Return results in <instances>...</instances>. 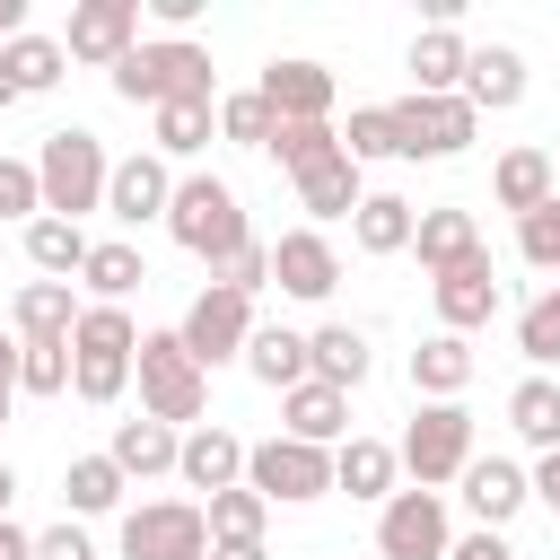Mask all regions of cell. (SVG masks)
<instances>
[{
  "instance_id": "obj_1",
  "label": "cell",
  "mask_w": 560,
  "mask_h": 560,
  "mask_svg": "<svg viewBox=\"0 0 560 560\" xmlns=\"http://www.w3.org/2000/svg\"><path fill=\"white\" fill-rule=\"evenodd\" d=\"M114 96L122 105H175V96H219V70L192 35H140L122 61H114Z\"/></svg>"
},
{
  "instance_id": "obj_2",
  "label": "cell",
  "mask_w": 560,
  "mask_h": 560,
  "mask_svg": "<svg viewBox=\"0 0 560 560\" xmlns=\"http://www.w3.org/2000/svg\"><path fill=\"white\" fill-rule=\"evenodd\" d=\"M105 175H114V158H105V140L96 131H79V122H61V131H44V149H35V192H44V219H88V210H105Z\"/></svg>"
},
{
  "instance_id": "obj_3",
  "label": "cell",
  "mask_w": 560,
  "mask_h": 560,
  "mask_svg": "<svg viewBox=\"0 0 560 560\" xmlns=\"http://www.w3.org/2000/svg\"><path fill=\"white\" fill-rule=\"evenodd\" d=\"M166 236H175L192 262H210V271H219V262H228V254H236L254 228H245V201H236V184L192 166V175H175V201H166Z\"/></svg>"
},
{
  "instance_id": "obj_4",
  "label": "cell",
  "mask_w": 560,
  "mask_h": 560,
  "mask_svg": "<svg viewBox=\"0 0 560 560\" xmlns=\"http://www.w3.org/2000/svg\"><path fill=\"white\" fill-rule=\"evenodd\" d=\"M131 350H140V324L131 306H79L70 324V394L79 402H122L131 394Z\"/></svg>"
},
{
  "instance_id": "obj_5",
  "label": "cell",
  "mask_w": 560,
  "mask_h": 560,
  "mask_svg": "<svg viewBox=\"0 0 560 560\" xmlns=\"http://www.w3.org/2000/svg\"><path fill=\"white\" fill-rule=\"evenodd\" d=\"M131 376H140V411H149V420H166V429H184V420H201V411H210V376L192 368V350H184L175 332H140Z\"/></svg>"
},
{
  "instance_id": "obj_6",
  "label": "cell",
  "mask_w": 560,
  "mask_h": 560,
  "mask_svg": "<svg viewBox=\"0 0 560 560\" xmlns=\"http://www.w3.org/2000/svg\"><path fill=\"white\" fill-rule=\"evenodd\" d=\"M472 455L481 446H472V411L464 402H420L411 429H402V446H394V464L411 472V490H446Z\"/></svg>"
},
{
  "instance_id": "obj_7",
  "label": "cell",
  "mask_w": 560,
  "mask_h": 560,
  "mask_svg": "<svg viewBox=\"0 0 560 560\" xmlns=\"http://www.w3.org/2000/svg\"><path fill=\"white\" fill-rule=\"evenodd\" d=\"M114 551L122 560H210V516H201V499H140V508H122Z\"/></svg>"
},
{
  "instance_id": "obj_8",
  "label": "cell",
  "mask_w": 560,
  "mask_h": 560,
  "mask_svg": "<svg viewBox=\"0 0 560 560\" xmlns=\"http://www.w3.org/2000/svg\"><path fill=\"white\" fill-rule=\"evenodd\" d=\"M245 490L262 508H306V499L332 490V455L298 446V438H262V446H245Z\"/></svg>"
},
{
  "instance_id": "obj_9",
  "label": "cell",
  "mask_w": 560,
  "mask_h": 560,
  "mask_svg": "<svg viewBox=\"0 0 560 560\" xmlns=\"http://www.w3.org/2000/svg\"><path fill=\"white\" fill-rule=\"evenodd\" d=\"M481 131V114L464 96H394V158H464Z\"/></svg>"
},
{
  "instance_id": "obj_10",
  "label": "cell",
  "mask_w": 560,
  "mask_h": 560,
  "mask_svg": "<svg viewBox=\"0 0 560 560\" xmlns=\"http://www.w3.org/2000/svg\"><path fill=\"white\" fill-rule=\"evenodd\" d=\"M175 341L192 350V368L210 376V368H228V359H245V341H254V298H236V289H201L192 306H184V324H175Z\"/></svg>"
},
{
  "instance_id": "obj_11",
  "label": "cell",
  "mask_w": 560,
  "mask_h": 560,
  "mask_svg": "<svg viewBox=\"0 0 560 560\" xmlns=\"http://www.w3.org/2000/svg\"><path fill=\"white\" fill-rule=\"evenodd\" d=\"M455 525H446V490H394L376 508V560H446Z\"/></svg>"
},
{
  "instance_id": "obj_12",
  "label": "cell",
  "mask_w": 560,
  "mask_h": 560,
  "mask_svg": "<svg viewBox=\"0 0 560 560\" xmlns=\"http://www.w3.org/2000/svg\"><path fill=\"white\" fill-rule=\"evenodd\" d=\"M271 289L298 298V306H324L341 289V245L324 228H280L271 236Z\"/></svg>"
},
{
  "instance_id": "obj_13",
  "label": "cell",
  "mask_w": 560,
  "mask_h": 560,
  "mask_svg": "<svg viewBox=\"0 0 560 560\" xmlns=\"http://www.w3.org/2000/svg\"><path fill=\"white\" fill-rule=\"evenodd\" d=\"M131 44H140V0H70V26H61V52L70 61L114 70Z\"/></svg>"
},
{
  "instance_id": "obj_14",
  "label": "cell",
  "mask_w": 560,
  "mask_h": 560,
  "mask_svg": "<svg viewBox=\"0 0 560 560\" xmlns=\"http://www.w3.org/2000/svg\"><path fill=\"white\" fill-rule=\"evenodd\" d=\"M254 96H262L280 122H332V105H341L332 70H324V61H306V52H289V61H262Z\"/></svg>"
},
{
  "instance_id": "obj_15",
  "label": "cell",
  "mask_w": 560,
  "mask_h": 560,
  "mask_svg": "<svg viewBox=\"0 0 560 560\" xmlns=\"http://www.w3.org/2000/svg\"><path fill=\"white\" fill-rule=\"evenodd\" d=\"M166 201H175V166H166L158 149H131V158H114V175H105V210H114L122 228H149V219H166Z\"/></svg>"
},
{
  "instance_id": "obj_16",
  "label": "cell",
  "mask_w": 560,
  "mask_h": 560,
  "mask_svg": "<svg viewBox=\"0 0 560 560\" xmlns=\"http://www.w3.org/2000/svg\"><path fill=\"white\" fill-rule=\"evenodd\" d=\"M175 481H184V490H201V499L236 490V481H245V438H236V429H219V420L184 429V446H175Z\"/></svg>"
},
{
  "instance_id": "obj_17",
  "label": "cell",
  "mask_w": 560,
  "mask_h": 560,
  "mask_svg": "<svg viewBox=\"0 0 560 560\" xmlns=\"http://www.w3.org/2000/svg\"><path fill=\"white\" fill-rule=\"evenodd\" d=\"M455 481H464L472 525H490V534H508V525H516V508L534 499V481H525V464H516V455H472Z\"/></svg>"
},
{
  "instance_id": "obj_18",
  "label": "cell",
  "mask_w": 560,
  "mask_h": 560,
  "mask_svg": "<svg viewBox=\"0 0 560 560\" xmlns=\"http://www.w3.org/2000/svg\"><path fill=\"white\" fill-rule=\"evenodd\" d=\"M280 438H298V446H341L350 438V394L341 385H324V376H306V385H289L280 394Z\"/></svg>"
},
{
  "instance_id": "obj_19",
  "label": "cell",
  "mask_w": 560,
  "mask_h": 560,
  "mask_svg": "<svg viewBox=\"0 0 560 560\" xmlns=\"http://www.w3.org/2000/svg\"><path fill=\"white\" fill-rule=\"evenodd\" d=\"M411 254H420V271L438 280V271H464V262H481L490 245H481V219H472V210L438 201V210H420V228H411Z\"/></svg>"
},
{
  "instance_id": "obj_20",
  "label": "cell",
  "mask_w": 560,
  "mask_h": 560,
  "mask_svg": "<svg viewBox=\"0 0 560 560\" xmlns=\"http://www.w3.org/2000/svg\"><path fill=\"white\" fill-rule=\"evenodd\" d=\"M429 298H438V332H464V341H472V332L499 315V271H490V254L464 262V271H438Z\"/></svg>"
},
{
  "instance_id": "obj_21",
  "label": "cell",
  "mask_w": 560,
  "mask_h": 560,
  "mask_svg": "<svg viewBox=\"0 0 560 560\" xmlns=\"http://www.w3.org/2000/svg\"><path fill=\"white\" fill-rule=\"evenodd\" d=\"M464 105H472V114H516V105H525V52H516V44H472V61H464Z\"/></svg>"
},
{
  "instance_id": "obj_22",
  "label": "cell",
  "mask_w": 560,
  "mask_h": 560,
  "mask_svg": "<svg viewBox=\"0 0 560 560\" xmlns=\"http://www.w3.org/2000/svg\"><path fill=\"white\" fill-rule=\"evenodd\" d=\"M472 341L464 332H429L420 350H411V394L420 402H464V385H472Z\"/></svg>"
},
{
  "instance_id": "obj_23",
  "label": "cell",
  "mask_w": 560,
  "mask_h": 560,
  "mask_svg": "<svg viewBox=\"0 0 560 560\" xmlns=\"http://www.w3.org/2000/svg\"><path fill=\"white\" fill-rule=\"evenodd\" d=\"M175 446H184V429H166V420H114V438H105V455H114V472L122 481H158V472H175Z\"/></svg>"
},
{
  "instance_id": "obj_24",
  "label": "cell",
  "mask_w": 560,
  "mask_h": 560,
  "mask_svg": "<svg viewBox=\"0 0 560 560\" xmlns=\"http://www.w3.org/2000/svg\"><path fill=\"white\" fill-rule=\"evenodd\" d=\"M298 184V210H306V228H332V219H350L359 201H368V184H359V166L332 149L324 166H306V175H289Z\"/></svg>"
},
{
  "instance_id": "obj_25",
  "label": "cell",
  "mask_w": 560,
  "mask_h": 560,
  "mask_svg": "<svg viewBox=\"0 0 560 560\" xmlns=\"http://www.w3.org/2000/svg\"><path fill=\"white\" fill-rule=\"evenodd\" d=\"M79 306H88V298H79L70 280H26L18 306H9V332H18V341H70Z\"/></svg>"
},
{
  "instance_id": "obj_26",
  "label": "cell",
  "mask_w": 560,
  "mask_h": 560,
  "mask_svg": "<svg viewBox=\"0 0 560 560\" xmlns=\"http://www.w3.org/2000/svg\"><path fill=\"white\" fill-rule=\"evenodd\" d=\"M394 481H402V464H394V446H385V438H359V429H350V438L332 446V490H350V499H376V508H385V499H394Z\"/></svg>"
},
{
  "instance_id": "obj_27",
  "label": "cell",
  "mask_w": 560,
  "mask_h": 560,
  "mask_svg": "<svg viewBox=\"0 0 560 560\" xmlns=\"http://www.w3.org/2000/svg\"><path fill=\"white\" fill-rule=\"evenodd\" d=\"M464 61H472V44L455 26H420L411 35V96H464Z\"/></svg>"
},
{
  "instance_id": "obj_28",
  "label": "cell",
  "mask_w": 560,
  "mask_h": 560,
  "mask_svg": "<svg viewBox=\"0 0 560 560\" xmlns=\"http://www.w3.org/2000/svg\"><path fill=\"white\" fill-rule=\"evenodd\" d=\"M149 131H158L149 149H158L166 166H175V158H201V149L219 140V96H175V105L149 114Z\"/></svg>"
},
{
  "instance_id": "obj_29",
  "label": "cell",
  "mask_w": 560,
  "mask_h": 560,
  "mask_svg": "<svg viewBox=\"0 0 560 560\" xmlns=\"http://www.w3.org/2000/svg\"><path fill=\"white\" fill-rule=\"evenodd\" d=\"M368 332L359 324H315L306 332V376H324V385H341V394H359L368 385Z\"/></svg>"
},
{
  "instance_id": "obj_30",
  "label": "cell",
  "mask_w": 560,
  "mask_h": 560,
  "mask_svg": "<svg viewBox=\"0 0 560 560\" xmlns=\"http://www.w3.org/2000/svg\"><path fill=\"white\" fill-rule=\"evenodd\" d=\"M411 228H420V210H411L402 192H368V201L350 210V245L376 254V262H385V254H411Z\"/></svg>"
},
{
  "instance_id": "obj_31",
  "label": "cell",
  "mask_w": 560,
  "mask_h": 560,
  "mask_svg": "<svg viewBox=\"0 0 560 560\" xmlns=\"http://www.w3.org/2000/svg\"><path fill=\"white\" fill-rule=\"evenodd\" d=\"M140 280H149V262H140V245H131V236H105V245H88V262H79V289H88V306H122Z\"/></svg>"
},
{
  "instance_id": "obj_32",
  "label": "cell",
  "mask_w": 560,
  "mask_h": 560,
  "mask_svg": "<svg viewBox=\"0 0 560 560\" xmlns=\"http://www.w3.org/2000/svg\"><path fill=\"white\" fill-rule=\"evenodd\" d=\"M551 192H560V184H551V149H508V158L490 166V201H499V210H516V219H525V210H542Z\"/></svg>"
},
{
  "instance_id": "obj_33",
  "label": "cell",
  "mask_w": 560,
  "mask_h": 560,
  "mask_svg": "<svg viewBox=\"0 0 560 560\" xmlns=\"http://www.w3.org/2000/svg\"><path fill=\"white\" fill-rule=\"evenodd\" d=\"M0 70H9V88L18 96H44V88H61V70H70V52H61V35H9L0 44Z\"/></svg>"
},
{
  "instance_id": "obj_34",
  "label": "cell",
  "mask_w": 560,
  "mask_h": 560,
  "mask_svg": "<svg viewBox=\"0 0 560 560\" xmlns=\"http://www.w3.org/2000/svg\"><path fill=\"white\" fill-rule=\"evenodd\" d=\"M245 368H254V385H271V394L306 385V332H289V324H254Z\"/></svg>"
},
{
  "instance_id": "obj_35",
  "label": "cell",
  "mask_w": 560,
  "mask_h": 560,
  "mask_svg": "<svg viewBox=\"0 0 560 560\" xmlns=\"http://www.w3.org/2000/svg\"><path fill=\"white\" fill-rule=\"evenodd\" d=\"M122 472H114V455H70L61 464V499H70V516H114L122 508Z\"/></svg>"
},
{
  "instance_id": "obj_36",
  "label": "cell",
  "mask_w": 560,
  "mask_h": 560,
  "mask_svg": "<svg viewBox=\"0 0 560 560\" xmlns=\"http://www.w3.org/2000/svg\"><path fill=\"white\" fill-rule=\"evenodd\" d=\"M26 262H35V280H79L88 228H70V219H26Z\"/></svg>"
},
{
  "instance_id": "obj_37",
  "label": "cell",
  "mask_w": 560,
  "mask_h": 560,
  "mask_svg": "<svg viewBox=\"0 0 560 560\" xmlns=\"http://www.w3.org/2000/svg\"><path fill=\"white\" fill-rule=\"evenodd\" d=\"M508 429H516L534 455H551V446H560V385H551V376H525V385L508 394Z\"/></svg>"
},
{
  "instance_id": "obj_38",
  "label": "cell",
  "mask_w": 560,
  "mask_h": 560,
  "mask_svg": "<svg viewBox=\"0 0 560 560\" xmlns=\"http://www.w3.org/2000/svg\"><path fill=\"white\" fill-rule=\"evenodd\" d=\"M516 350H525V368L542 376V368H560V280L542 289V298H525V315H516Z\"/></svg>"
},
{
  "instance_id": "obj_39",
  "label": "cell",
  "mask_w": 560,
  "mask_h": 560,
  "mask_svg": "<svg viewBox=\"0 0 560 560\" xmlns=\"http://www.w3.org/2000/svg\"><path fill=\"white\" fill-rule=\"evenodd\" d=\"M201 516H210V542H262V525H271V508L236 481V490H219V499H201Z\"/></svg>"
},
{
  "instance_id": "obj_40",
  "label": "cell",
  "mask_w": 560,
  "mask_h": 560,
  "mask_svg": "<svg viewBox=\"0 0 560 560\" xmlns=\"http://www.w3.org/2000/svg\"><path fill=\"white\" fill-rule=\"evenodd\" d=\"M271 131H280V114H271L254 88H228V96H219V140H236V149H271Z\"/></svg>"
},
{
  "instance_id": "obj_41",
  "label": "cell",
  "mask_w": 560,
  "mask_h": 560,
  "mask_svg": "<svg viewBox=\"0 0 560 560\" xmlns=\"http://www.w3.org/2000/svg\"><path fill=\"white\" fill-rule=\"evenodd\" d=\"M332 131H341V158L350 166L394 158V105H350V122H332Z\"/></svg>"
},
{
  "instance_id": "obj_42",
  "label": "cell",
  "mask_w": 560,
  "mask_h": 560,
  "mask_svg": "<svg viewBox=\"0 0 560 560\" xmlns=\"http://www.w3.org/2000/svg\"><path fill=\"white\" fill-rule=\"evenodd\" d=\"M18 394H70V341H18Z\"/></svg>"
},
{
  "instance_id": "obj_43",
  "label": "cell",
  "mask_w": 560,
  "mask_h": 560,
  "mask_svg": "<svg viewBox=\"0 0 560 560\" xmlns=\"http://www.w3.org/2000/svg\"><path fill=\"white\" fill-rule=\"evenodd\" d=\"M332 149H341V131H332V122H280V131H271V158H280L289 175H306V166H324Z\"/></svg>"
},
{
  "instance_id": "obj_44",
  "label": "cell",
  "mask_w": 560,
  "mask_h": 560,
  "mask_svg": "<svg viewBox=\"0 0 560 560\" xmlns=\"http://www.w3.org/2000/svg\"><path fill=\"white\" fill-rule=\"evenodd\" d=\"M516 254H525L534 271H551V280H560V192H551L542 210H525V219H516Z\"/></svg>"
},
{
  "instance_id": "obj_45",
  "label": "cell",
  "mask_w": 560,
  "mask_h": 560,
  "mask_svg": "<svg viewBox=\"0 0 560 560\" xmlns=\"http://www.w3.org/2000/svg\"><path fill=\"white\" fill-rule=\"evenodd\" d=\"M26 219H44L35 158H0V228H26Z\"/></svg>"
},
{
  "instance_id": "obj_46",
  "label": "cell",
  "mask_w": 560,
  "mask_h": 560,
  "mask_svg": "<svg viewBox=\"0 0 560 560\" xmlns=\"http://www.w3.org/2000/svg\"><path fill=\"white\" fill-rule=\"evenodd\" d=\"M210 280H219V289H236V298H262V289H271V245H262V236H245Z\"/></svg>"
},
{
  "instance_id": "obj_47",
  "label": "cell",
  "mask_w": 560,
  "mask_h": 560,
  "mask_svg": "<svg viewBox=\"0 0 560 560\" xmlns=\"http://www.w3.org/2000/svg\"><path fill=\"white\" fill-rule=\"evenodd\" d=\"M35 560H96V542H88V525H79V516H61V525H44V534H35Z\"/></svg>"
},
{
  "instance_id": "obj_48",
  "label": "cell",
  "mask_w": 560,
  "mask_h": 560,
  "mask_svg": "<svg viewBox=\"0 0 560 560\" xmlns=\"http://www.w3.org/2000/svg\"><path fill=\"white\" fill-rule=\"evenodd\" d=\"M140 18H149L158 35H184V26L201 18V0H140Z\"/></svg>"
},
{
  "instance_id": "obj_49",
  "label": "cell",
  "mask_w": 560,
  "mask_h": 560,
  "mask_svg": "<svg viewBox=\"0 0 560 560\" xmlns=\"http://www.w3.org/2000/svg\"><path fill=\"white\" fill-rule=\"evenodd\" d=\"M446 560H516V551H508V534H490V525H472V534H464V542H455Z\"/></svg>"
},
{
  "instance_id": "obj_50",
  "label": "cell",
  "mask_w": 560,
  "mask_h": 560,
  "mask_svg": "<svg viewBox=\"0 0 560 560\" xmlns=\"http://www.w3.org/2000/svg\"><path fill=\"white\" fill-rule=\"evenodd\" d=\"M525 481H534V499L560 516V446H551V455H534V472H525Z\"/></svg>"
},
{
  "instance_id": "obj_51",
  "label": "cell",
  "mask_w": 560,
  "mask_h": 560,
  "mask_svg": "<svg viewBox=\"0 0 560 560\" xmlns=\"http://www.w3.org/2000/svg\"><path fill=\"white\" fill-rule=\"evenodd\" d=\"M9 402H18V332H0V420H9Z\"/></svg>"
},
{
  "instance_id": "obj_52",
  "label": "cell",
  "mask_w": 560,
  "mask_h": 560,
  "mask_svg": "<svg viewBox=\"0 0 560 560\" xmlns=\"http://www.w3.org/2000/svg\"><path fill=\"white\" fill-rule=\"evenodd\" d=\"M0 560H35V534H26V525H9V516H0Z\"/></svg>"
},
{
  "instance_id": "obj_53",
  "label": "cell",
  "mask_w": 560,
  "mask_h": 560,
  "mask_svg": "<svg viewBox=\"0 0 560 560\" xmlns=\"http://www.w3.org/2000/svg\"><path fill=\"white\" fill-rule=\"evenodd\" d=\"M210 560H271L262 542H210Z\"/></svg>"
},
{
  "instance_id": "obj_54",
  "label": "cell",
  "mask_w": 560,
  "mask_h": 560,
  "mask_svg": "<svg viewBox=\"0 0 560 560\" xmlns=\"http://www.w3.org/2000/svg\"><path fill=\"white\" fill-rule=\"evenodd\" d=\"M9 499H18V472H9V464H0V516H9Z\"/></svg>"
},
{
  "instance_id": "obj_55",
  "label": "cell",
  "mask_w": 560,
  "mask_h": 560,
  "mask_svg": "<svg viewBox=\"0 0 560 560\" xmlns=\"http://www.w3.org/2000/svg\"><path fill=\"white\" fill-rule=\"evenodd\" d=\"M9 105H18V88H9V70H0V114H9Z\"/></svg>"
},
{
  "instance_id": "obj_56",
  "label": "cell",
  "mask_w": 560,
  "mask_h": 560,
  "mask_svg": "<svg viewBox=\"0 0 560 560\" xmlns=\"http://www.w3.org/2000/svg\"><path fill=\"white\" fill-rule=\"evenodd\" d=\"M551 184H560V149H551Z\"/></svg>"
}]
</instances>
